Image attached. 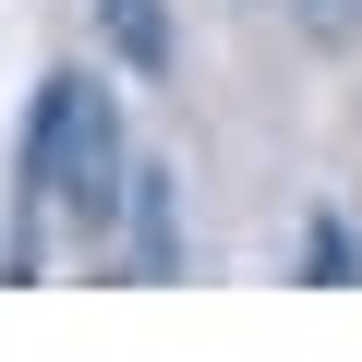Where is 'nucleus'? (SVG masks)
<instances>
[{
  "label": "nucleus",
  "instance_id": "obj_1",
  "mask_svg": "<svg viewBox=\"0 0 362 362\" xmlns=\"http://www.w3.org/2000/svg\"><path fill=\"white\" fill-rule=\"evenodd\" d=\"M121 181H133V145H121V97L97 61H73V109H61V181H49V206L73 242H109L121 230Z\"/></svg>",
  "mask_w": 362,
  "mask_h": 362
},
{
  "label": "nucleus",
  "instance_id": "obj_5",
  "mask_svg": "<svg viewBox=\"0 0 362 362\" xmlns=\"http://www.w3.org/2000/svg\"><path fill=\"white\" fill-rule=\"evenodd\" d=\"M302 25H314V37H338V25H362V0H302Z\"/></svg>",
  "mask_w": 362,
  "mask_h": 362
},
{
  "label": "nucleus",
  "instance_id": "obj_3",
  "mask_svg": "<svg viewBox=\"0 0 362 362\" xmlns=\"http://www.w3.org/2000/svg\"><path fill=\"white\" fill-rule=\"evenodd\" d=\"M97 37L133 85H169L181 73V37H169V0H97Z\"/></svg>",
  "mask_w": 362,
  "mask_h": 362
},
{
  "label": "nucleus",
  "instance_id": "obj_4",
  "mask_svg": "<svg viewBox=\"0 0 362 362\" xmlns=\"http://www.w3.org/2000/svg\"><path fill=\"white\" fill-rule=\"evenodd\" d=\"M302 278H326V290H350V278H362V242H350V218H338V206L302 230Z\"/></svg>",
  "mask_w": 362,
  "mask_h": 362
},
{
  "label": "nucleus",
  "instance_id": "obj_2",
  "mask_svg": "<svg viewBox=\"0 0 362 362\" xmlns=\"http://www.w3.org/2000/svg\"><path fill=\"white\" fill-rule=\"evenodd\" d=\"M121 266L133 278H181V254H194V242H181V169L169 157H133V181H121Z\"/></svg>",
  "mask_w": 362,
  "mask_h": 362
}]
</instances>
